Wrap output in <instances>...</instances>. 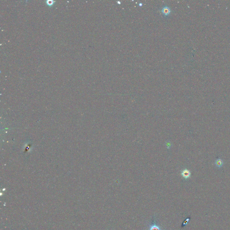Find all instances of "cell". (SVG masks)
<instances>
[{
	"instance_id": "4",
	"label": "cell",
	"mask_w": 230,
	"mask_h": 230,
	"mask_svg": "<svg viewBox=\"0 0 230 230\" xmlns=\"http://www.w3.org/2000/svg\"><path fill=\"white\" fill-rule=\"evenodd\" d=\"M149 230H162L160 227L156 225L155 223L151 225Z\"/></svg>"
},
{
	"instance_id": "2",
	"label": "cell",
	"mask_w": 230,
	"mask_h": 230,
	"mask_svg": "<svg viewBox=\"0 0 230 230\" xmlns=\"http://www.w3.org/2000/svg\"><path fill=\"white\" fill-rule=\"evenodd\" d=\"M214 165L217 167L218 168H221L224 165V161L221 158H218L215 160Z\"/></svg>"
},
{
	"instance_id": "1",
	"label": "cell",
	"mask_w": 230,
	"mask_h": 230,
	"mask_svg": "<svg viewBox=\"0 0 230 230\" xmlns=\"http://www.w3.org/2000/svg\"><path fill=\"white\" fill-rule=\"evenodd\" d=\"M181 175L182 176L183 178H184L186 179H187L190 178L191 175V173L189 170L186 169H185L182 171Z\"/></svg>"
},
{
	"instance_id": "5",
	"label": "cell",
	"mask_w": 230,
	"mask_h": 230,
	"mask_svg": "<svg viewBox=\"0 0 230 230\" xmlns=\"http://www.w3.org/2000/svg\"><path fill=\"white\" fill-rule=\"evenodd\" d=\"M45 2L47 5L49 6H51L55 3V1L53 0H45Z\"/></svg>"
},
{
	"instance_id": "3",
	"label": "cell",
	"mask_w": 230,
	"mask_h": 230,
	"mask_svg": "<svg viewBox=\"0 0 230 230\" xmlns=\"http://www.w3.org/2000/svg\"><path fill=\"white\" fill-rule=\"evenodd\" d=\"M161 12L164 15H167L170 14L171 10L169 7L167 6H165L162 8Z\"/></svg>"
}]
</instances>
